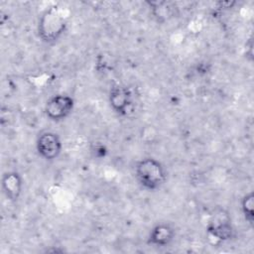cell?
I'll return each mask as SVG.
<instances>
[{"instance_id": "cell-10", "label": "cell", "mask_w": 254, "mask_h": 254, "mask_svg": "<svg viewBox=\"0 0 254 254\" xmlns=\"http://www.w3.org/2000/svg\"><path fill=\"white\" fill-rule=\"evenodd\" d=\"M240 208L244 220L250 225H253L254 221V193L253 191H249L244 194L240 201Z\"/></svg>"}, {"instance_id": "cell-6", "label": "cell", "mask_w": 254, "mask_h": 254, "mask_svg": "<svg viewBox=\"0 0 254 254\" xmlns=\"http://www.w3.org/2000/svg\"><path fill=\"white\" fill-rule=\"evenodd\" d=\"M111 109L119 116H126L133 104V95L129 87L123 84H113L108 93Z\"/></svg>"}, {"instance_id": "cell-3", "label": "cell", "mask_w": 254, "mask_h": 254, "mask_svg": "<svg viewBox=\"0 0 254 254\" xmlns=\"http://www.w3.org/2000/svg\"><path fill=\"white\" fill-rule=\"evenodd\" d=\"M206 232L213 239L225 242L231 240L235 235V230L229 213L221 207L213 210L207 223Z\"/></svg>"}, {"instance_id": "cell-11", "label": "cell", "mask_w": 254, "mask_h": 254, "mask_svg": "<svg viewBox=\"0 0 254 254\" xmlns=\"http://www.w3.org/2000/svg\"><path fill=\"white\" fill-rule=\"evenodd\" d=\"M92 152L94 153V156L96 158H102V157H105V155L107 153V149L105 148L104 145L97 144V145H95V147L92 150Z\"/></svg>"}, {"instance_id": "cell-2", "label": "cell", "mask_w": 254, "mask_h": 254, "mask_svg": "<svg viewBox=\"0 0 254 254\" xmlns=\"http://www.w3.org/2000/svg\"><path fill=\"white\" fill-rule=\"evenodd\" d=\"M66 27V18L58 6H53L46 9L39 18L37 26L38 36L42 42L51 45L62 38Z\"/></svg>"}, {"instance_id": "cell-8", "label": "cell", "mask_w": 254, "mask_h": 254, "mask_svg": "<svg viewBox=\"0 0 254 254\" xmlns=\"http://www.w3.org/2000/svg\"><path fill=\"white\" fill-rule=\"evenodd\" d=\"M1 187L4 195L9 201H17L23 190V178L17 171L5 172L2 176Z\"/></svg>"}, {"instance_id": "cell-9", "label": "cell", "mask_w": 254, "mask_h": 254, "mask_svg": "<svg viewBox=\"0 0 254 254\" xmlns=\"http://www.w3.org/2000/svg\"><path fill=\"white\" fill-rule=\"evenodd\" d=\"M151 14L157 22L165 23L175 16L176 6L170 1H148Z\"/></svg>"}, {"instance_id": "cell-7", "label": "cell", "mask_w": 254, "mask_h": 254, "mask_svg": "<svg viewBox=\"0 0 254 254\" xmlns=\"http://www.w3.org/2000/svg\"><path fill=\"white\" fill-rule=\"evenodd\" d=\"M176 230L168 222H160L154 225L147 237V244L152 247L164 248L171 245L175 239Z\"/></svg>"}, {"instance_id": "cell-1", "label": "cell", "mask_w": 254, "mask_h": 254, "mask_svg": "<svg viewBox=\"0 0 254 254\" xmlns=\"http://www.w3.org/2000/svg\"><path fill=\"white\" fill-rule=\"evenodd\" d=\"M135 178L142 189L155 191L166 184L168 174L166 168L159 160L147 157L136 163Z\"/></svg>"}, {"instance_id": "cell-4", "label": "cell", "mask_w": 254, "mask_h": 254, "mask_svg": "<svg viewBox=\"0 0 254 254\" xmlns=\"http://www.w3.org/2000/svg\"><path fill=\"white\" fill-rule=\"evenodd\" d=\"M74 99L66 93L52 95L45 104V114L49 120L60 122L66 119L74 108Z\"/></svg>"}, {"instance_id": "cell-5", "label": "cell", "mask_w": 254, "mask_h": 254, "mask_svg": "<svg viewBox=\"0 0 254 254\" xmlns=\"http://www.w3.org/2000/svg\"><path fill=\"white\" fill-rule=\"evenodd\" d=\"M36 150L43 160L54 161L61 155L63 143L56 132L46 130L39 134L36 140Z\"/></svg>"}]
</instances>
